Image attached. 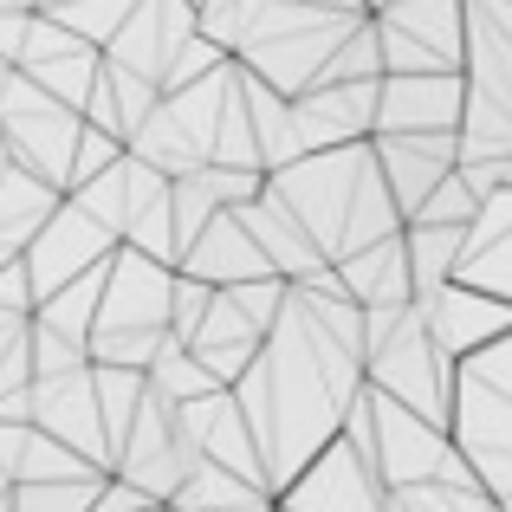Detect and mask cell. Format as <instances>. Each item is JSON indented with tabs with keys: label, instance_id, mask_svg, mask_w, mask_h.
<instances>
[{
	"label": "cell",
	"instance_id": "obj_16",
	"mask_svg": "<svg viewBox=\"0 0 512 512\" xmlns=\"http://www.w3.org/2000/svg\"><path fill=\"white\" fill-rule=\"evenodd\" d=\"M402 234H409V273H415V292L448 286L454 266H461L467 227H461V221H409Z\"/></svg>",
	"mask_w": 512,
	"mask_h": 512
},
{
	"label": "cell",
	"instance_id": "obj_15",
	"mask_svg": "<svg viewBox=\"0 0 512 512\" xmlns=\"http://www.w3.org/2000/svg\"><path fill=\"white\" fill-rule=\"evenodd\" d=\"M169 506H279V500H273V487H266V480L240 474V467H227V461H201L195 474L175 487V500H169Z\"/></svg>",
	"mask_w": 512,
	"mask_h": 512
},
{
	"label": "cell",
	"instance_id": "obj_19",
	"mask_svg": "<svg viewBox=\"0 0 512 512\" xmlns=\"http://www.w3.org/2000/svg\"><path fill=\"white\" fill-rule=\"evenodd\" d=\"M0 305L7 312H33L39 292H33V266H26V253H13L7 266H0Z\"/></svg>",
	"mask_w": 512,
	"mask_h": 512
},
{
	"label": "cell",
	"instance_id": "obj_9",
	"mask_svg": "<svg viewBox=\"0 0 512 512\" xmlns=\"http://www.w3.org/2000/svg\"><path fill=\"white\" fill-rule=\"evenodd\" d=\"M415 305H422L428 331H435V344L448 350V357H467V350H480V344L500 338V331H512V299L480 292V286H467V279H448V286H435V292H415Z\"/></svg>",
	"mask_w": 512,
	"mask_h": 512
},
{
	"label": "cell",
	"instance_id": "obj_18",
	"mask_svg": "<svg viewBox=\"0 0 512 512\" xmlns=\"http://www.w3.org/2000/svg\"><path fill=\"white\" fill-rule=\"evenodd\" d=\"M130 7H137V0H59L52 13H59L72 33H85L91 46H104V39H111L117 26L130 20Z\"/></svg>",
	"mask_w": 512,
	"mask_h": 512
},
{
	"label": "cell",
	"instance_id": "obj_5",
	"mask_svg": "<svg viewBox=\"0 0 512 512\" xmlns=\"http://www.w3.org/2000/svg\"><path fill=\"white\" fill-rule=\"evenodd\" d=\"M279 506H292V512H312V506L318 512H331V506L338 512H376L383 506V467L338 428V435L279 487Z\"/></svg>",
	"mask_w": 512,
	"mask_h": 512
},
{
	"label": "cell",
	"instance_id": "obj_11",
	"mask_svg": "<svg viewBox=\"0 0 512 512\" xmlns=\"http://www.w3.org/2000/svg\"><path fill=\"white\" fill-rule=\"evenodd\" d=\"M234 214L253 227V240H260V247H266V260H273V273H286L292 286H299V279H325V273H331L325 247H318V240L305 234V221L286 208V195H279L273 182H266L260 195L234 201Z\"/></svg>",
	"mask_w": 512,
	"mask_h": 512
},
{
	"label": "cell",
	"instance_id": "obj_2",
	"mask_svg": "<svg viewBox=\"0 0 512 512\" xmlns=\"http://www.w3.org/2000/svg\"><path fill=\"white\" fill-rule=\"evenodd\" d=\"M454 363L448 350L435 344L422 305H363V370H370L376 389H389L396 402L435 415V422H454Z\"/></svg>",
	"mask_w": 512,
	"mask_h": 512
},
{
	"label": "cell",
	"instance_id": "obj_7",
	"mask_svg": "<svg viewBox=\"0 0 512 512\" xmlns=\"http://www.w3.org/2000/svg\"><path fill=\"white\" fill-rule=\"evenodd\" d=\"M467 78L461 72H383L376 130H461Z\"/></svg>",
	"mask_w": 512,
	"mask_h": 512
},
{
	"label": "cell",
	"instance_id": "obj_4",
	"mask_svg": "<svg viewBox=\"0 0 512 512\" xmlns=\"http://www.w3.org/2000/svg\"><path fill=\"white\" fill-rule=\"evenodd\" d=\"M0 130H7L13 163H26L33 175L72 188V163H78V137H85V111L65 104L59 91H46L33 72L13 65L7 91H0Z\"/></svg>",
	"mask_w": 512,
	"mask_h": 512
},
{
	"label": "cell",
	"instance_id": "obj_12",
	"mask_svg": "<svg viewBox=\"0 0 512 512\" xmlns=\"http://www.w3.org/2000/svg\"><path fill=\"white\" fill-rule=\"evenodd\" d=\"M454 279L512 299V182H500V188H487V195H480V214L467 221Z\"/></svg>",
	"mask_w": 512,
	"mask_h": 512
},
{
	"label": "cell",
	"instance_id": "obj_13",
	"mask_svg": "<svg viewBox=\"0 0 512 512\" xmlns=\"http://www.w3.org/2000/svg\"><path fill=\"white\" fill-rule=\"evenodd\" d=\"M175 266H188V273L214 279V286H240V279H260V273H273L266 247L253 240V227L240 221L234 208H214V221L201 227L195 240H188V247H182V260H175Z\"/></svg>",
	"mask_w": 512,
	"mask_h": 512
},
{
	"label": "cell",
	"instance_id": "obj_8",
	"mask_svg": "<svg viewBox=\"0 0 512 512\" xmlns=\"http://www.w3.org/2000/svg\"><path fill=\"white\" fill-rule=\"evenodd\" d=\"M33 422L46 435L72 441L78 454L111 467V441H104V409H98V370H65V376H33Z\"/></svg>",
	"mask_w": 512,
	"mask_h": 512
},
{
	"label": "cell",
	"instance_id": "obj_10",
	"mask_svg": "<svg viewBox=\"0 0 512 512\" xmlns=\"http://www.w3.org/2000/svg\"><path fill=\"white\" fill-rule=\"evenodd\" d=\"M376 163H383L389 188H396L402 214L428 201V188L448 169H461V130H376Z\"/></svg>",
	"mask_w": 512,
	"mask_h": 512
},
{
	"label": "cell",
	"instance_id": "obj_1",
	"mask_svg": "<svg viewBox=\"0 0 512 512\" xmlns=\"http://www.w3.org/2000/svg\"><path fill=\"white\" fill-rule=\"evenodd\" d=\"M169 292H175V266L156 253L117 240L111 273H104V299H98V325H91V363H130L150 370L163 357L169 331Z\"/></svg>",
	"mask_w": 512,
	"mask_h": 512
},
{
	"label": "cell",
	"instance_id": "obj_20",
	"mask_svg": "<svg viewBox=\"0 0 512 512\" xmlns=\"http://www.w3.org/2000/svg\"><path fill=\"white\" fill-rule=\"evenodd\" d=\"M0 506H13V467L0 461Z\"/></svg>",
	"mask_w": 512,
	"mask_h": 512
},
{
	"label": "cell",
	"instance_id": "obj_17",
	"mask_svg": "<svg viewBox=\"0 0 512 512\" xmlns=\"http://www.w3.org/2000/svg\"><path fill=\"white\" fill-rule=\"evenodd\" d=\"M26 338H33V376H65V370H85L91 363V344L59 331V325H46V318H33Z\"/></svg>",
	"mask_w": 512,
	"mask_h": 512
},
{
	"label": "cell",
	"instance_id": "obj_6",
	"mask_svg": "<svg viewBox=\"0 0 512 512\" xmlns=\"http://www.w3.org/2000/svg\"><path fill=\"white\" fill-rule=\"evenodd\" d=\"M111 253H117V227L98 221V214H91L78 195H59V208L46 214V227L26 240L33 292L46 299V292H59L65 279H78V273H91V266H104Z\"/></svg>",
	"mask_w": 512,
	"mask_h": 512
},
{
	"label": "cell",
	"instance_id": "obj_14",
	"mask_svg": "<svg viewBox=\"0 0 512 512\" xmlns=\"http://www.w3.org/2000/svg\"><path fill=\"white\" fill-rule=\"evenodd\" d=\"M338 279L357 305H402L415 299V273H409V234H383L370 247L344 253L338 260Z\"/></svg>",
	"mask_w": 512,
	"mask_h": 512
},
{
	"label": "cell",
	"instance_id": "obj_21",
	"mask_svg": "<svg viewBox=\"0 0 512 512\" xmlns=\"http://www.w3.org/2000/svg\"><path fill=\"white\" fill-rule=\"evenodd\" d=\"M363 7H370V13H376V7H383V0H363Z\"/></svg>",
	"mask_w": 512,
	"mask_h": 512
},
{
	"label": "cell",
	"instance_id": "obj_3",
	"mask_svg": "<svg viewBox=\"0 0 512 512\" xmlns=\"http://www.w3.org/2000/svg\"><path fill=\"white\" fill-rule=\"evenodd\" d=\"M454 441L487 480L493 506H512V331L454 363Z\"/></svg>",
	"mask_w": 512,
	"mask_h": 512
}]
</instances>
